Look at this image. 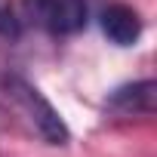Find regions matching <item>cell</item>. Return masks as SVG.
<instances>
[{
    "label": "cell",
    "mask_w": 157,
    "mask_h": 157,
    "mask_svg": "<svg viewBox=\"0 0 157 157\" xmlns=\"http://www.w3.org/2000/svg\"><path fill=\"white\" fill-rule=\"evenodd\" d=\"M154 96H157L154 80H139V83L117 86L105 99V108L117 114H154Z\"/></svg>",
    "instance_id": "4"
},
{
    "label": "cell",
    "mask_w": 157,
    "mask_h": 157,
    "mask_svg": "<svg viewBox=\"0 0 157 157\" xmlns=\"http://www.w3.org/2000/svg\"><path fill=\"white\" fill-rule=\"evenodd\" d=\"M22 25H19V16L13 10L10 0H0V37H19Z\"/></svg>",
    "instance_id": "5"
},
{
    "label": "cell",
    "mask_w": 157,
    "mask_h": 157,
    "mask_svg": "<svg viewBox=\"0 0 157 157\" xmlns=\"http://www.w3.org/2000/svg\"><path fill=\"white\" fill-rule=\"evenodd\" d=\"M3 93L19 105V111L28 117V123L37 129V136L46 145H68L71 142L68 123L62 120V114L52 108V102L34 83H28L19 74H10V77H3Z\"/></svg>",
    "instance_id": "1"
},
{
    "label": "cell",
    "mask_w": 157,
    "mask_h": 157,
    "mask_svg": "<svg viewBox=\"0 0 157 157\" xmlns=\"http://www.w3.org/2000/svg\"><path fill=\"white\" fill-rule=\"evenodd\" d=\"M22 10L49 34H77L86 25V0H25Z\"/></svg>",
    "instance_id": "2"
},
{
    "label": "cell",
    "mask_w": 157,
    "mask_h": 157,
    "mask_svg": "<svg viewBox=\"0 0 157 157\" xmlns=\"http://www.w3.org/2000/svg\"><path fill=\"white\" fill-rule=\"evenodd\" d=\"M99 25H102V34H105L114 46H136L139 37H142V31H145L142 16H139L132 6H126V3H111V6H105Z\"/></svg>",
    "instance_id": "3"
}]
</instances>
